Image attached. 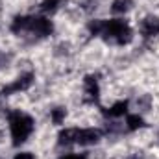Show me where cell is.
I'll return each mask as SVG.
<instances>
[{
  "label": "cell",
  "mask_w": 159,
  "mask_h": 159,
  "mask_svg": "<svg viewBox=\"0 0 159 159\" xmlns=\"http://www.w3.org/2000/svg\"><path fill=\"white\" fill-rule=\"evenodd\" d=\"M65 119H67V107L57 106V107L50 109V122H52L54 126H61V124L65 122Z\"/></svg>",
  "instance_id": "11"
},
{
  "label": "cell",
  "mask_w": 159,
  "mask_h": 159,
  "mask_svg": "<svg viewBox=\"0 0 159 159\" xmlns=\"http://www.w3.org/2000/svg\"><path fill=\"white\" fill-rule=\"evenodd\" d=\"M61 2L63 0H43L39 4V7L43 13H54V11H57V7L61 6Z\"/></svg>",
  "instance_id": "12"
},
{
  "label": "cell",
  "mask_w": 159,
  "mask_h": 159,
  "mask_svg": "<svg viewBox=\"0 0 159 159\" xmlns=\"http://www.w3.org/2000/svg\"><path fill=\"white\" fill-rule=\"evenodd\" d=\"M144 126H146V122L143 119V115H139V113H128L126 115V129L128 131H137Z\"/></svg>",
  "instance_id": "9"
},
{
  "label": "cell",
  "mask_w": 159,
  "mask_h": 159,
  "mask_svg": "<svg viewBox=\"0 0 159 159\" xmlns=\"http://www.w3.org/2000/svg\"><path fill=\"white\" fill-rule=\"evenodd\" d=\"M139 32L143 39H154L159 35V17L156 15H148L141 20L139 24Z\"/></svg>",
  "instance_id": "6"
},
{
  "label": "cell",
  "mask_w": 159,
  "mask_h": 159,
  "mask_svg": "<svg viewBox=\"0 0 159 159\" xmlns=\"http://www.w3.org/2000/svg\"><path fill=\"white\" fill-rule=\"evenodd\" d=\"M98 37H104L107 43L117 44V46H126L133 39V30L129 26V22L126 19H107V20H100V34Z\"/></svg>",
  "instance_id": "1"
},
{
  "label": "cell",
  "mask_w": 159,
  "mask_h": 159,
  "mask_svg": "<svg viewBox=\"0 0 159 159\" xmlns=\"http://www.w3.org/2000/svg\"><path fill=\"white\" fill-rule=\"evenodd\" d=\"M102 113H104L106 119H120V117H126L129 113V100H119L113 106H109L107 109H102Z\"/></svg>",
  "instance_id": "8"
},
{
  "label": "cell",
  "mask_w": 159,
  "mask_h": 159,
  "mask_svg": "<svg viewBox=\"0 0 159 159\" xmlns=\"http://www.w3.org/2000/svg\"><path fill=\"white\" fill-rule=\"evenodd\" d=\"M13 159H35V154H32V152H19V154H15Z\"/></svg>",
  "instance_id": "14"
},
{
  "label": "cell",
  "mask_w": 159,
  "mask_h": 159,
  "mask_svg": "<svg viewBox=\"0 0 159 159\" xmlns=\"http://www.w3.org/2000/svg\"><path fill=\"white\" fill-rule=\"evenodd\" d=\"M26 34H32V35H35L39 39L50 37L54 34V22L44 15H30Z\"/></svg>",
  "instance_id": "4"
},
{
  "label": "cell",
  "mask_w": 159,
  "mask_h": 159,
  "mask_svg": "<svg viewBox=\"0 0 159 159\" xmlns=\"http://www.w3.org/2000/svg\"><path fill=\"white\" fill-rule=\"evenodd\" d=\"M34 81H35V74H34V72H22L20 76H17L11 83L4 85L2 91H0V94H2V96H11V94L26 93V91L34 85Z\"/></svg>",
  "instance_id": "5"
},
{
  "label": "cell",
  "mask_w": 159,
  "mask_h": 159,
  "mask_svg": "<svg viewBox=\"0 0 159 159\" xmlns=\"http://www.w3.org/2000/svg\"><path fill=\"white\" fill-rule=\"evenodd\" d=\"M104 137V131L100 128H65L57 133V144L59 146H93L98 144Z\"/></svg>",
  "instance_id": "3"
},
{
  "label": "cell",
  "mask_w": 159,
  "mask_h": 159,
  "mask_svg": "<svg viewBox=\"0 0 159 159\" xmlns=\"http://www.w3.org/2000/svg\"><path fill=\"white\" fill-rule=\"evenodd\" d=\"M57 159H89V156L87 154H63Z\"/></svg>",
  "instance_id": "13"
},
{
  "label": "cell",
  "mask_w": 159,
  "mask_h": 159,
  "mask_svg": "<svg viewBox=\"0 0 159 159\" xmlns=\"http://www.w3.org/2000/svg\"><path fill=\"white\" fill-rule=\"evenodd\" d=\"M133 7V0H111V13L124 15Z\"/></svg>",
  "instance_id": "10"
},
{
  "label": "cell",
  "mask_w": 159,
  "mask_h": 159,
  "mask_svg": "<svg viewBox=\"0 0 159 159\" xmlns=\"http://www.w3.org/2000/svg\"><path fill=\"white\" fill-rule=\"evenodd\" d=\"M83 87H85V96L89 102H98L100 96V83H98V76L96 74H89L83 80Z\"/></svg>",
  "instance_id": "7"
},
{
  "label": "cell",
  "mask_w": 159,
  "mask_h": 159,
  "mask_svg": "<svg viewBox=\"0 0 159 159\" xmlns=\"http://www.w3.org/2000/svg\"><path fill=\"white\" fill-rule=\"evenodd\" d=\"M7 124H9V137H11L13 146L24 144L35 129L34 117L20 111V109H13V111L7 113Z\"/></svg>",
  "instance_id": "2"
}]
</instances>
